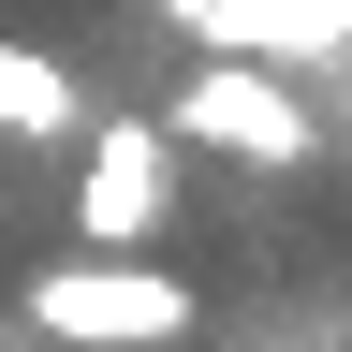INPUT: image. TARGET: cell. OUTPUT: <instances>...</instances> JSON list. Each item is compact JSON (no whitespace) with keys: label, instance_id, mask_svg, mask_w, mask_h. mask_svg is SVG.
Instances as JSON below:
<instances>
[{"label":"cell","instance_id":"obj_4","mask_svg":"<svg viewBox=\"0 0 352 352\" xmlns=\"http://www.w3.org/2000/svg\"><path fill=\"white\" fill-rule=\"evenodd\" d=\"M88 103H74V74L44 59V44H0V132H74Z\"/></svg>","mask_w":352,"mask_h":352},{"label":"cell","instance_id":"obj_1","mask_svg":"<svg viewBox=\"0 0 352 352\" xmlns=\"http://www.w3.org/2000/svg\"><path fill=\"white\" fill-rule=\"evenodd\" d=\"M176 132H191V147H235V162H264V176L323 162V118H308V103H294L264 59H235V44H220L191 88H176Z\"/></svg>","mask_w":352,"mask_h":352},{"label":"cell","instance_id":"obj_5","mask_svg":"<svg viewBox=\"0 0 352 352\" xmlns=\"http://www.w3.org/2000/svg\"><path fill=\"white\" fill-rule=\"evenodd\" d=\"M162 15H191V30H206V0H162Z\"/></svg>","mask_w":352,"mask_h":352},{"label":"cell","instance_id":"obj_2","mask_svg":"<svg viewBox=\"0 0 352 352\" xmlns=\"http://www.w3.org/2000/svg\"><path fill=\"white\" fill-rule=\"evenodd\" d=\"M30 308H44V323H59L74 352H162V338H191V279H147L132 250L30 279Z\"/></svg>","mask_w":352,"mask_h":352},{"label":"cell","instance_id":"obj_3","mask_svg":"<svg viewBox=\"0 0 352 352\" xmlns=\"http://www.w3.org/2000/svg\"><path fill=\"white\" fill-rule=\"evenodd\" d=\"M74 220H88V250H132V235H147V220H162V132H88Z\"/></svg>","mask_w":352,"mask_h":352}]
</instances>
